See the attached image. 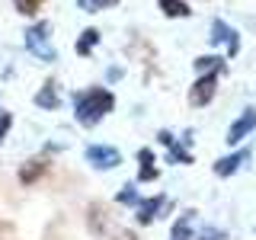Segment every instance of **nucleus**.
Masks as SVG:
<instances>
[{
	"mask_svg": "<svg viewBox=\"0 0 256 240\" xmlns=\"http://www.w3.org/2000/svg\"><path fill=\"white\" fill-rule=\"evenodd\" d=\"M96 42H100V32H96V29H84L80 38H77V45H74V52L77 54H90L96 48Z\"/></svg>",
	"mask_w": 256,
	"mask_h": 240,
	"instance_id": "dca6fc26",
	"label": "nucleus"
},
{
	"mask_svg": "<svg viewBox=\"0 0 256 240\" xmlns=\"http://www.w3.org/2000/svg\"><path fill=\"white\" fill-rule=\"evenodd\" d=\"M138 160H141V170H138V182H154L160 170L154 166V150L150 148H141L138 150Z\"/></svg>",
	"mask_w": 256,
	"mask_h": 240,
	"instance_id": "9b49d317",
	"label": "nucleus"
},
{
	"mask_svg": "<svg viewBox=\"0 0 256 240\" xmlns=\"http://www.w3.org/2000/svg\"><path fill=\"white\" fill-rule=\"evenodd\" d=\"M208 38H212V45H228V54H237L240 52V36L224 20H214L212 22V36H208Z\"/></svg>",
	"mask_w": 256,
	"mask_h": 240,
	"instance_id": "423d86ee",
	"label": "nucleus"
},
{
	"mask_svg": "<svg viewBox=\"0 0 256 240\" xmlns=\"http://www.w3.org/2000/svg\"><path fill=\"white\" fill-rule=\"evenodd\" d=\"M86 164H93L96 170H116L122 164V154L109 144H93V148H86Z\"/></svg>",
	"mask_w": 256,
	"mask_h": 240,
	"instance_id": "20e7f679",
	"label": "nucleus"
},
{
	"mask_svg": "<svg viewBox=\"0 0 256 240\" xmlns=\"http://www.w3.org/2000/svg\"><path fill=\"white\" fill-rule=\"evenodd\" d=\"M10 125H13V116H10V112H0V144H4L6 132H10Z\"/></svg>",
	"mask_w": 256,
	"mask_h": 240,
	"instance_id": "412c9836",
	"label": "nucleus"
},
{
	"mask_svg": "<svg viewBox=\"0 0 256 240\" xmlns=\"http://www.w3.org/2000/svg\"><path fill=\"white\" fill-rule=\"evenodd\" d=\"M86 228H90L93 237H106V230H109V208L102 202H93L90 208H86Z\"/></svg>",
	"mask_w": 256,
	"mask_h": 240,
	"instance_id": "0eeeda50",
	"label": "nucleus"
},
{
	"mask_svg": "<svg viewBox=\"0 0 256 240\" xmlns=\"http://www.w3.org/2000/svg\"><path fill=\"white\" fill-rule=\"evenodd\" d=\"M58 102H61L58 84H54V80H45V86L36 93V106H42V109H58Z\"/></svg>",
	"mask_w": 256,
	"mask_h": 240,
	"instance_id": "f8f14e48",
	"label": "nucleus"
},
{
	"mask_svg": "<svg viewBox=\"0 0 256 240\" xmlns=\"http://www.w3.org/2000/svg\"><path fill=\"white\" fill-rule=\"evenodd\" d=\"M0 240H16V230H13V224L0 221Z\"/></svg>",
	"mask_w": 256,
	"mask_h": 240,
	"instance_id": "4be33fe9",
	"label": "nucleus"
},
{
	"mask_svg": "<svg viewBox=\"0 0 256 240\" xmlns=\"http://www.w3.org/2000/svg\"><path fill=\"white\" fill-rule=\"evenodd\" d=\"M196 70L198 74H212V70L224 74V58H218V54H202V58H196Z\"/></svg>",
	"mask_w": 256,
	"mask_h": 240,
	"instance_id": "4468645a",
	"label": "nucleus"
},
{
	"mask_svg": "<svg viewBox=\"0 0 256 240\" xmlns=\"http://www.w3.org/2000/svg\"><path fill=\"white\" fill-rule=\"evenodd\" d=\"M112 109H116V96L109 90H102V86H90V90L74 96V116H77V122L84 128L100 125Z\"/></svg>",
	"mask_w": 256,
	"mask_h": 240,
	"instance_id": "f257e3e1",
	"label": "nucleus"
},
{
	"mask_svg": "<svg viewBox=\"0 0 256 240\" xmlns=\"http://www.w3.org/2000/svg\"><path fill=\"white\" fill-rule=\"evenodd\" d=\"M253 132H256V109H253V106H246V109L237 116V122L228 128V138H224V141L237 148V144L244 141L246 134H253Z\"/></svg>",
	"mask_w": 256,
	"mask_h": 240,
	"instance_id": "39448f33",
	"label": "nucleus"
},
{
	"mask_svg": "<svg viewBox=\"0 0 256 240\" xmlns=\"http://www.w3.org/2000/svg\"><path fill=\"white\" fill-rule=\"evenodd\" d=\"M26 48L38 61H54V45H52V26L42 20L32 29H26Z\"/></svg>",
	"mask_w": 256,
	"mask_h": 240,
	"instance_id": "f03ea898",
	"label": "nucleus"
},
{
	"mask_svg": "<svg viewBox=\"0 0 256 240\" xmlns=\"http://www.w3.org/2000/svg\"><path fill=\"white\" fill-rule=\"evenodd\" d=\"M160 4V10H164L166 16H173V20H182V16H189V4L186 0H157Z\"/></svg>",
	"mask_w": 256,
	"mask_h": 240,
	"instance_id": "2eb2a0df",
	"label": "nucleus"
},
{
	"mask_svg": "<svg viewBox=\"0 0 256 240\" xmlns=\"http://www.w3.org/2000/svg\"><path fill=\"white\" fill-rule=\"evenodd\" d=\"M13 4H16V13L32 16V13H38V10H42V4H45V0H13Z\"/></svg>",
	"mask_w": 256,
	"mask_h": 240,
	"instance_id": "aec40b11",
	"label": "nucleus"
},
{
	"mask_svg": "<svg viewBox=\"0 0 256 240\" xmlns=\"http://www.w3.org/2000/svg\"><path fill=\"white\" fill-rule=\"evenodd\" d=\"M164 205H166V196H150V198H141L138 202V224H154L157 221V214L164 212Z\"/></svg>",
	"mask_w": 256,
	"mask_h": 240,
	"instance_id": "1a4fd4ad",
	"label": "nucleus"
},
{
	"mask_svg": "<svg viewBox=\"0 0 256 240\" xmlns=\"http://www.w3.org/2000/svg\"><path fill=\"white\" fill-rule=\"evenodd\" d=\"M192 218H196V212H186V214H182V218L173 224L170 240H192Z\"/></svg>",
	"mask_w": 256,
	"mask_h": 240,
	"instance_id": "ddd939ff",
	"label": "nucleus"
},
{
	"mask_svg": "<svg viewBox=\"0 0 256 240\" xmlns=\"http://www.w3.org/2000/svg\"><path fill=\"white\" fill-rule=\"evenodd\" d=\"M112 4H118V0H77V6L86 10V13H100V10H106Z\"/></svg>",
	"mask_w": 256,
	"mask_h": 240,
	"instance_id": "6ab92c4d",
	"label": "nucleus"
},
{
	"mask_svg": "<svg viewBox=\"0 0 256 240\" xmlns=\"http://www.w3.org/2000/svg\"><path fill=\"white\" fill-rule=\"evenodd\" d=\"M166 148H170V164H192V154L182 148V144H176V138L166 144Z\"/></svg>",
	"mask_w": 256,
	"mask_h": 240,
	"instance_id": "f3484780",
	"label": "nucleus"
},
{
	"mask_svg": "<svg viewBox=\"0 0 256 240\" xmlns=\"http://www.w3.org/2000/svg\"><path fill=\"white\" fill-rule=\"evenodd\" d=\"M205 240H221V230H214V228H205Z\"/></svg>",
	"mask_w": 256,
	"mask_h": 240,
	"instance_id": "b1692460",
	"label": "nucleus"
},
{
	"mask_svg": "<svg viewBox=\"0 0 256 240\" xmlns=\"http://www.w3.org/2000/svg\"><path fill=\"white\" fill-rule=\"evenodd\" d=\"M118 202H122V205H138V202H141L134 182H125V186H122V192H118Z\"/></svg>",
	"mask_w": 256,
	"mask_h": 240,
	"instance_id": "a211bd4d",
	"label": "nucleus"
},
{
	"mask_svg": "<svg viewBox=\"0 0 256 240\" xmlns=\"http://www.w3.org/2000/svg\"><path fill=\"white\" fill-rule=\"evenodd\" d=\"M246 160H250V148H240V150H234V154L221 157L218 164H214V173H218V176H234Z\"/></svg>",
	"mask_w": 256,
	"mask_h": 240,
	"instance_id": "9d476101",
	"label": "nucleus"
},
{
	"mask_svg": "<svg viewBox=\"0 0 256 240\" xmlns=\"http://www.w3.org/2000/svg\"><path fill=\"white\" fill-rule=\"evenodd\" d=\"M112 240H138V234H134V230H118Z\"/></svg>",
	"mask_w": 256,
	"mask_h": 240,
	"instance_id": "5701e85b",
	"label": "nucleus"
},
{
	"mask_svg": "<svg viewBox=\"0 0 256 240\" xmlns=\"http://www.w3.org/2000/svg\"><path fill=\"white\" fill-rule=\"evenodd\" d=\"M48 157H32V160H26V164L20 166V182L22 186H32V182H38L42 176L48 173Z\"/></svg>",
	"mask_w": 256,
	"mask_h": 240,
	"instance_id": "6e6552de",
	"label": "nucleus"
},
{
	"mask_svg": "<svg viewBox=\"0 0 256 240\" xmlns=\"http://www.w3.org/2000/svg\"><path fill=\"white\" fill-rule=\"evenodd\" d=\"M214 93H218V70H212V74H198V80L192 84V90H189V102L196 109H202V106H208V102L214 100Z\"/></svg>",
	"mask_w": 256,
	"mask_h": 240,
	"instance_id": "7ed1b4c3",
	"label": "nucleus"
}]
</instances>
